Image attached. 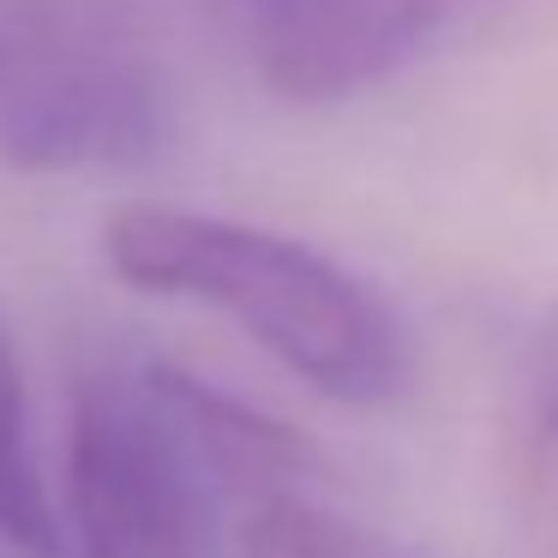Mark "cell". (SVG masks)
Listing matches in <instances>:
<instances>
[{"label": "cell", "instance_id": "cell-1", "mask_svg": "<svg viewBox=\"0 0 558 558\" xmlns=\"http://www.w3.org/2000/svg\"><path fill=\"white\" fill-rule=\"evenodd\" d=\"M102 246L133 289L222 313L330 402L378 409L409 385L397 313L306 241L205 210L126 205L109 217Z\"/></svg>", "mask_w": 558, "mask_h": 558}, {"label": "cell", "instance_id": "cell-2", "mask_svg": "<svg viewBox=\"0 0 558 558\" xmlns=\"http://www.w3.org/2000/svg\"><path fill=\"white\" fill-rule=\"evenodd\" d=\"M169 102L157 0H0V162L133 169L169 138Z\"/></svg>", "mask_w": 558, "mask_h": 558}, {"label": "cell", "instance_id": "cell-3", "mask_svg": "<svg viewBox=\"0 0 558 558\" xmlns=\"http://www.w3.org/2000/svg\"><path fill=\"white\" fill-rule=\"evenodd\" d=\"M229 493L205 450L174 366L97 354L66 402V522L78 558H222L217 498Z\"/></svg>", "mask_w": 558, "mask_h": 558}, {"label": "cell", "instance_id": "cell-4", "mask_svg": "<svg viewBox=\"0 0 558 558\" xmlns=\"http://www.w3.org/2000/svg\"><path fill=\"white\" fill-rule=\"evenodd\" d=\"M469 0H217L234 49L289 102H342L426 54Z\"/></svg>", "mask_w": 558, "mask_h": 558}, {"label": "cell", "instance_id": "cell-5", "mask_svg": "<svg viewBox=\"0 0 558 558\" xmlns=\"http://www.w3.org/2000/svg\"><path fill=\"white\" fill-rule=\"evenodd\" d=\"M241 558H421L414 546L390 541L373 522L313 498L306 486H282L246 505Z\"/></svg>", "mask_w": 558, "mask_h": 558}, {"label": "cell", "instance_id": "cell-6", "mask_svg": "<svg viewBox=\"0 0 558 558\" xmlns=\"http://www.w3.org/2000/svg\"><path fill=\"white\" fill-rule=\"evenodd\" d=\"M0 534L25 546L61 553V517L49 505V486L31 445V402H25V366L0 325Z\"/></svg>", "mask_w": 558, "mask_h": 558}, {"label": "cell", "instance_id": "cell-7", "mask_svg": "<svg viewBox=\"0 0 558 558\" xmlns=\"http://www.w3.org/2000/svg\"><path fill=\"white\" fill-rule=\"evenodd\" d=\"M534 409H541V438H546L553 469H558V337L546 342L541 366H534Z\"/></svg>", "mask_w": 558, "mask_h": 558}, {"label": "cell", "instance_id": "cell-8", "mask_svg": "<svg viewBox=\"0 0 558 558\" xmlns=\"http://www.w3.org/2000/svg\"><path fill=\"white\" fill-rule=\"evenodd\" d=\"M0 558H61V553H43V546H25L13 534H0Z\"/></svg>", "mask_w": 558, "mask_h": 558}]
</instances>
